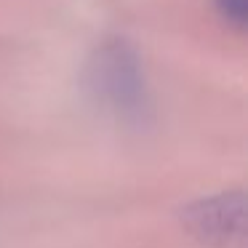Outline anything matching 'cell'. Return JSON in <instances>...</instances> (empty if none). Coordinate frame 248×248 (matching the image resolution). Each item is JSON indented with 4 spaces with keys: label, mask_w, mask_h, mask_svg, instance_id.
<instances>
[{
    "label": "cell",
    "mask_w": 248,
    "mask_h": 248,
    "mask_svg": "<svg viewBox=\"0 0 248 248\" xmlns=\"http://www.w3.org/2000/svg\"><path fill=\"white\" fill-rule=\"evenodd\" d=\"M88 80L93 93L123 118H141V112L147 109L141 64L131 46H125L123 40H109L96 51Z\"/></svg>",
    "instance_id": "cell-1"
},
{
    "label": "cell",
    "mask_w": 248,
    "mask_h": 248,
    "mask_svg": "<svg viewBox=\"0 0 248 248\" xmlns=\"http://www.w3.org/2000/svg\"><path fill=\"white\" fill-rule=\"evenodd\" d=\"M184 224L200 243L211 248H240L246 240L243 192H219L184 211Z\"/></svg>",
    "instance_id": "cell-2"
},
{
    "label": "cell",
    "mask_w": 248,
    "mask_h": 248,
    "mask_svg": "<svg viewBox=\"0 0 248 248\" xmlns=\"http://www.w3.org/2000/svg\"><path fill=\"white\" fill-rule=\"evenodd\" d=\"M216 3H219L221 16L230 24H235V27L246 24V0H216Z\"/></svg>",
    "instance_id": "cell-3"
}]
</instances>
